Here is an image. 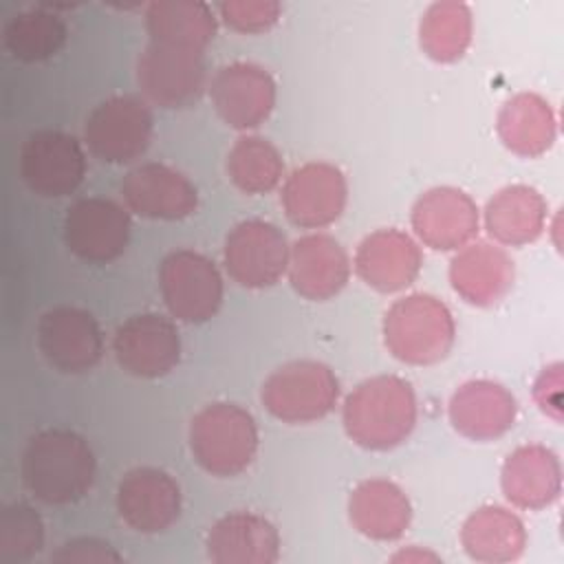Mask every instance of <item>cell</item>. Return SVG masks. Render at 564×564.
Returning <instances> with one entry per match:
<instances>
[{
	"mask_svg": "<svg viewBox=\"0 0 564 564\" xmlns=\"http://www.w3.org/2000/svg\"><path fill=\"white\" fill-rule=\"evenodd\" d=\"M500 485L511 505L531 511L544 509L557 500L562 489L560 460L544 445H520L505 458Z\"/></svg>",
	"mask_w": 564,
	"mask_h": 564,
	"instance_id": "cell-24",
	"label": "cell"
},
{
	"mask_svg": "<svg viewBox=\"0 0 564 564\" xmlns=\"http://www.w3.org/2000/svg\"><path fill=\"white\" fill-rule=\"evenodd\" d=\"M44 546V522L40 513L24 505L11 502L0 511V557L4 562L31 560Z\"/></svg>",
	"mask_w": 564,
	"mask_h": 564,
	"instance_id": "cell-33",
	"label": "cell"
},
{
	"mask_svg": "<svg viewBox=\"0 0 564 564\" xmlns=\"http://www.w3.org/2000/svg\"><path fill=\"white\" fill-rule=\"evenodd\" d=\"M260 399L267 412L282 423H313L337 405L339 381L326 364L297 359L267 377Z\"/></svg>",
	"mask_w": 564,
	"mask_h": 564,
	"instance_id": "cell-5",
	"label": "cell"
},
{
	"mask_svg": "<svg viewBox=\"0 0 564 564\" xmlns=\"http://www.w3.org/2000/svg\"><path fill=\"white\" fill-rule=\"evenodd\" d=\"M348 200L344 172L324 161H311L295 167L282 187V207L286 218L304 229H319L335 223Z\"/></svg>",
	"mask_w": 564,
	"mask_h": 564,
	"instance_id": "cell-13",
	"label": "cell"
},
{
	"mask_svg": "<svg viewBox=\"0 0 564 564\" xmlns=\"http://www.w3.org/2000/svg\"><path fill=\"white\" fill-rule=\"evenodd\" d=\"M117 511L139 533H161L181 513V487L159 467H134L117 487Z\"/></svg>",
	"mask_w": 564,
	"mask_h": 564,
	"instance_id": "cell-17",
	"label": "cell"
},
{
	"mask_svg": "<svg viewBox=\"0 0 564 564\" xmlns=\"http://www.w3.org/2000/svg\"><path fill=\"white\" fill-rule=\"evenodd\" d=\"M130 212L152 220H181L196 212L198 192L178 170L163 163H141L121 181Z\"/></svg>",
	"mask_w": 564,
	"mask_h": 564,
	"instance_id": "cell-16",
	"label": "cell"
},
{
	"mask_svg": "<svg viewBox=\"0 0 564 564\" xmlns=\"http://www.w3.org/2000/svg\"><path fill=\"white\" fill-rule=\"evenodd\" d=\"M348 518L361 535L388 542L401 538L410 527L412 505L397 482L370 478L350 491Z\"/></svg>",
	"mask_w": 564,
	"mask_h": 564,
	"instance_id": "cell-25",
	"label": "cell"
},
{
	"mask_svg": "<svg viewBox=\"0 0 564 564\" xmlns=\"http://www.w3.org/2000/svg\"><path fill=\"white\" fill-rule=\"evenodd\" d=\"M289 242L284 234L267 220H242L229 229L223 260L229 278L245 289L273 286L289 269Z\"/></svg>",
	"mask_w": 564,
	"mask_h": 564,
	"instance_id": "cell-10",
	"label": "cell"
},
{
	"mask_svg": "<svg viewBox=\"0 0 564 564\" xmlns=\"http://www.w3.org/2000/svg\"><path fill=\"white\" fill-rule=\"evenodd\" d=\"M498 137L518 156H540L555 141V115L535 93H518L498 112Z\"/></svg>",
	"mask_w": 564,
	"mask_h": 564,
	"instance_id": "cell-29",
	"label": "cell"
},
{
	"mask_svg": "<svg viewBox=\"0 0 564 564\" xmlns=\"http://www.w3.org/2000/svg\"><path fill=\"white\" fill-rule=\"evenodd\" d=\"M546 214V200L535 187L507 185L487 200L485 229L500 245L522 247L540 238Z\"/></svg>",
	"mask_w": 564,
	"mask_h": 564,
	"instance_id": "cell-26",
	"label": "cell"
},
{
	"mask_svg": "<svg viewBox=\"0 0 564 564\" xmlns=\"http://www.w3.org/2000/svg\"><path fill=\"white\" fill-rule=\"evenodd\" d=\"M471 11L465 2L443 0L425 9L419 22V42L434 62H456L471 44Z\"/></svg>",
	"mask_w": 564,
	"mask_h": 564,
	"instance_id": "cell-30",
	"label": "cell"
},
{
	"mask_svg": "<svg viewBox=\"0 0 564 564\" xmlns=\"http://www.w3.org/2000/svg\"><path fill=\"white\" fill-rule=\"evenodd\" d=\"M460 544L476 562L505 564L524 553L527 531L513 511L498 505H487L476 509L463 522Z\"/></svg>",
	"mask_w": 564,
	"mask_h": 564,
	"instance_id": "cell-27",
	"label": "cell"
},
{
	"mask_svg": "<svg viewBox=\"0 0 564 564\" xmlns=\"http://www.w3.org/2000/svg\"><path fill=\"white\" fill-rule=\"evenodd\" d=\"M86 174V154L79 141L62 130H37L20 148V176L44 198L73 194Z\"/></svg>",
	"mask_w": 564,
	"mask_h": 564,
	"instance_id": "cell-9",
	"label": "cell"
},
{
	"mask_svg": "<svg viewBox=\"0 0 564 564\" xmlns=\"http://www.w3.org/2000/svg\"><path fill=\"white\" fill-rule=\"evenodd\" d=\"M154 117L145 99L115 95L93 108L84 126V141L97 159L119 165L148 150Z\"/></svg>",
	"mask_w": 564,
	"mask_h": 564,
	"instance_id": "cell-6",
	"label": "cell"
},
{
	"mask_svg": "<svg viewBox=\"0 0 564 564\" xmlns=\"http://www.w3.org/2000/svg\"><path fill=\"white\" fill-rule=\"evenodd\" d=\"M64 20L48 9H29L13 15L4 31L2 40L7 51L20 62H44L53 57L66 42Z\"/></svg>",
	"mask_w": 564,
	"mask_h": 564,
	"instance_id": "cell-32",
	"label": "cell"
},
{
	"mask_svg": "<svg viewBox=\"0 0 564 564\" xmlns=\"http://www.w3.org/2000/svg\"><path fill=\"white\" fill-rule=\"evenodd\" d=\"M205 546L216 564H273L280 557L278 529L251 511H234L216 520Z\"/></svg>",
	"mask_w": 564,
	"mask_h": 564,
	"instance_id": "cell-22",
	"label": "cell"
},
{
	"mask_svg": "<svg viewBox=\"0 0 564 564\" xmlns=\"http://www.w3.org/2000/svg\"><path fill=\"white\" fill-rule=\"evenodd\" d=\"M51 562H57V564H119V562H123V557L106 540L75 538V540L62 544L51 555Z\"/></svg>",
	"mask_w": 564,
	"mask_h": 564,
	"instance_id": "cell-35",
	"label": "cell"
},
{
	"mask_svg": "<svg viewBox=\"0 0 564 564\" xmlns=\"http://www.w3.org/2000/svg\"><path fill=\"white\" fill-rule=\"evenodd\" d=\"M394 562H423V560H438L434 553H425V551H416V549H410V551H401L392 557Z\"/></svg>",
	"mask_w": 564,
	"mask_h": 564,
	"instance_id": "cell-36",
	"label": "cell"
},
{
	"mask_svg": "<svg viewBox=\"0 0 564 564\" xmlns=\"http://www.w3.org/2000/svg\"><path fill=\"white\" fill-rule=\"evenodd\" d=\"M150 42L205 53L216 35V18L200 0H154L145 9Z\"/></svg>",
	"mask_w": 564,
	"mask_h": 564,
	"instance_id": "cell-28",
	"label": "cell"
},
{
	"mask_svg": "<svg viewBox=\"0 0 564 564\" xmlns=\"http://www.w3.org/2000/svg\"><path fill=\"white\" fill-rule=\"evenodd\" d=\"M22 480L46 505H70L88 494L97 463L88 441L73 430H42L24 447Z\"/></svg>",
	"mask_w": 564,
	"mask_h": 564,
	"instance_id": "cell-1",
	"label": "cell"
},
{
	"mask_svg": "<svg viewBox=\"0 0 564 564\" xmlns=\"http://www.w3.org/2000/svg\"><path fill=\"white\" fill-rule=\"evenodd\" d=\"M513 394L489 379L463 383L449 399V421L458 434L471 441H494L516 423Z\"/></svg>",
	"mask_w": 564,
	"mask_h": 564,
	"instance_id": "cell-21",
	"label": "cell"
},
{
	"mask_svg": "<svg viewBox=\"0 0 564 564\" xmlns=\"http://www.w3.org/2000/svg\"><path fill=\"white\" fill-rule=\"evenodd\" d=\"M478 207L474 198L449 185L432 187L412 207V229L419 240L436 251H454L476 236Z\"/></svg>",
	"mask_w": 564,
	"mask_h": 564,
	"instance_id": "cell-18",
	"label": "cell"
},
{
	"mask_svg": "<svg viewBox=\"0 0 564 564\" xmlns=\"http://www.w3.org/2000/svg\"><path fill=\"white\" fill-rule=\"evenodd\" d=\"M456 324L452 311L430 293L397 300L383 317L386 348L403 364L432 366L454 346Z\"/></svg>",
	"mask_w": 564,
	"mask_h": 564,
	"instance_id": "cell-3",
	"label": "cell"
},
{
	"mask_svg": "<svg viewBox=\"0 0 564 564\" xmlns=\"http://www.w3.org/2000/svg\"><path fill=\"white\" fill-rule=\"evenodd\" d=\"M350 262L344 247L328 234H308L289 251L291 286L306 300H330L348 282Z\"/></svg>",
	"mask_w": 564,
	"mask_h": 564,
	"instance_id": "cell-20",
	"label": "cell"
},
{
	"mask_svg": "<svg viewBox=\"0 0 564 564\" xmlns=\"http://www.w3.org/2000/svg\"><path fill=\"white\" fill-rule=\"evenodd\" d=\"M159 289L172 317L187 324L212 319L223 302V278L216 264L192 249H176L163 258Z\"/></svg>",
	"mask_w": 564,
	"mask_h": 564,
	"instance_id": "cell-7",
	"label": "cell"
},
{
	"mask_svg": "<svg viewBox=\"0 0 564 564\" xmlns=\"http://www.w3.org/2000/svg\"><path fill=\"white\" fill-rule=\"evenodd\" d=\"M130 240V214L115 200L90 196L75 200L64 218V242L86 262L119 258Z\"/></svg>",
	"mask_w": 564,
	"mask_h": 564,
	"instance_id": "cell-12",
	"label": "cell"
},
{
	"mask_svg": "<svg viewBox=\"0 0 564 564\" xmlns=\"http://www.w3.org/2000/svg\"><path fill=\"white\" fill-rule=\"evenodd\" d=\"M423 264L419 245L401 229H377L368 234L355 253L357 275L379 293L410 286Z\"/></svg>",
	"mask_w": 564,
	"mask_h": 564,
	"instance_id": "cell-19",
	"label": "cell"
},
{
	"mask_svg": "<svg viewBox=\"0 0 564 564\" xmlns=\"http://www.w3.org/2000/svg\"><path fill=\"white\" fill-rule=\"evenodd\" d=\"M229 181L245 194H267L278 187L284 174L280 150L264 137L245 134L227 154Z\"/></svg>",
	"mask_w": 564,
	"mask_h": 564,
	"instance_id": "cell-31",
	"label": "cell"
},
{
	"mask_svg": "<svg viewBox=\"0 0 564 564\" xmlns=\"http://www.w3.org/2000/svg\"><path fill=\"white\" fill-rule=\"evenodd\" d=\"M205 53L150 42L137 59V84L159 108H187L205 90Z\"/></svg>",
	"mask_w": 564,
	"mask_h": 564,
	"instance_id": "cell-8",
	"label": "cell"
},
{
	"mask_svg": "<svg viewBox=\"0 0 564 564\" xmlns=\"http://www.w3.org/2000/svg\"><path fill=\"white\" fill-rule=\"evenodd\" d=\"M117 364L132 377L156 379L174 370L181 359L176 326L159 313L128 317L112 337Z\"/></svg>",
	"mask_w": 564,
	"mask_h": 564,
	"instance_id": "cell-14",
	"label": "cell"
},
{
	"mask_svg": "<svg viewBox=\"0 0 564 564\" xmlns=\"http://www.w3.org/2000/svg\"><path fill=\"white\" fill-rule=\"evenodd\" d=\"M341 419L348 438L359 447L375 452L392 449L414 430V390L394 375L370 377L346 397Z\"/></svg>",
	"mask_w": 564,
	"mask_h": 564,
	"instance_id": "cell-2",
	"label": "cell"
},
{
	"mask_svg": "<svg viewBox=\"0 0 564 564\" xmlns=\"http://www.w3.org/2000/svg\"><path fill=\"white\" fill-rule=\"evenodd\" d=\"M449 282L465 302L494 306L511 291L513 262L498 245L471 242L452 258Z\"/></svg>",
	"mask_w": 564,
	"mask_h": 564,
	"instance_id": "cell-23",
	"label": "cell"
},
{
	"mask_svg": "<svg viewBox=\"0 0 564 564\" xmlns=\"http://www.w3.org/2000/svg\"><path fill=\"white\" fill-rule=\"evenodd\" d=\"M209 97L218 117L236 128L251 130L267 121L275 106V82L253 62H231L216 70Z\"/></svg>",
	"mask_w": 564,
	"mask_h": 564,
	"instance_id": "cell-15",
	"label": "cell"
},
{
	"mask_svg": "<svg viewBox=\"0 0 564 564\" xmlns=\"http://www.w3.org/2000/svg\"><path fill=\"white\" fill-rule=\"evenodd\" d=\"M189 449L207 474L220 478L238 476L258 452L256 421L236 403H209L189 423Z\"/></svg>",
	"mask_w": 564,
	"mask_h": 564,
	"instance_id": "cell-4",
	"label": "cell"
},
{
	"mask_svg": "<svg viewBox=\"0 0 564 564\" xmlns=\"http://www.w3.org/2000/svg\"><path fill=\"white\" fill-rule=\"evenodd\" d=\"M223 22L240 33L269 31L282 13V4L275 0H225L218 4Z\"/></svg>",
	"mask_w": 564,
	"mask_h": 564,
	"instance_id": "cell-34",
	"label": "cell"
},
{
	"mask_svg": "<svg viewBox=\"0 0 564 564\" xmlns=\"http://www.w3.org/2000/svg\"><path fill=\"white\" fill-rule=\"evenodd\" d=\"M37 346L53 368L79 375L99 364L104 335L93 313L62 304L42 313L37 322Z\"/></svg>",
	"mask_w": 564,
	"mask_h": 564,
	"instance_id": "cell-11",
	"label": "cell"
}]
</instances>
